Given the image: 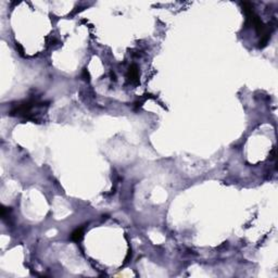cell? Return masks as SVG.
<instances>
[{
    "instance_id": "1",
    "label": "cell",
    "mask_w": 278,
    "mask_h": 278,
    "mask_svg": "<svg viewBox=\"0 0 278 278\" xmlns=\"http://www.w3.org/2000/svg\"><path fill=\"white\" fill-rule=\"evenodd\" d=\"M71 238H72V240H74V241H79V240L83 238V228H77L76 230H74L72 233Z\"/></svg>"
},
{
    "instance_id": "2",
    "label": "cell",
    "mask_w": 278,
    "mask_h": 278,
    "mask_svg": "<svg viewBox=\"0 0 278 278\" xmlns=\"http://www.w3.org/2000/svg\"><path fill=\"white\" fill-rule=\"evenodd\" d=\"M137 76H138V70H137V66L136 65H132V66L130 67V71H128V77H130V79H135L137 78Z\"/></svg>"
}]
</instances>
